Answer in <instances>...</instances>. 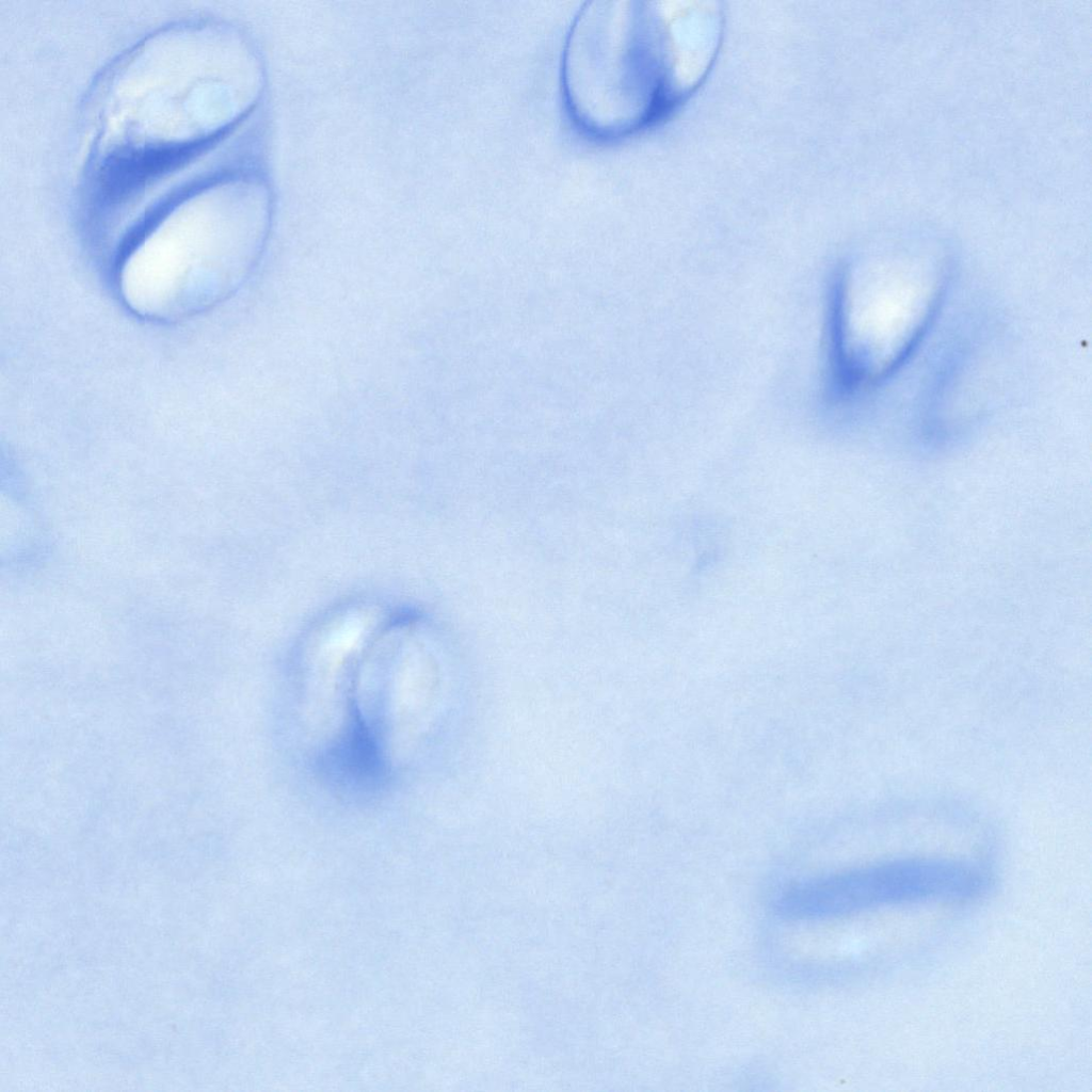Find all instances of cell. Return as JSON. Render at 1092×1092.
<instances>
[{
    "instance_id": "6da1fadb",
    "label": "cell",
    "mask_w": 1092,
    "mask_h": 1092,
    "mask_svg": "<svg viewBox=\"0 0 1092 1092\" xmlns=\"http://www.w3.org/2000/svg\"><path fill=\"white\" fill-rule=\"evenodd\" d=\"M647 12L630 2H588L562 52L566 107L577 126L603 140L627 135L657 117L665 91Z\"/></svg>"
},
{
    "instance_id": "7a4b0ae2",
    "label": "cell",
    "mask_w": 1092,
    "mask_h": 1092,
    "mask_svg": "<svg viewBox=\"0 0 1092 1092\" xmlns=\"http://www.w3.org/2000/svg\"><path fill=\"white\" fill-rule=\"evenodd\" d=\"M986 886L985 876L969 865L908 860L793 884L778 895L775 906L790 918L815 919L888 905L965 900Z\"/></svg>"
}]
</instances>
